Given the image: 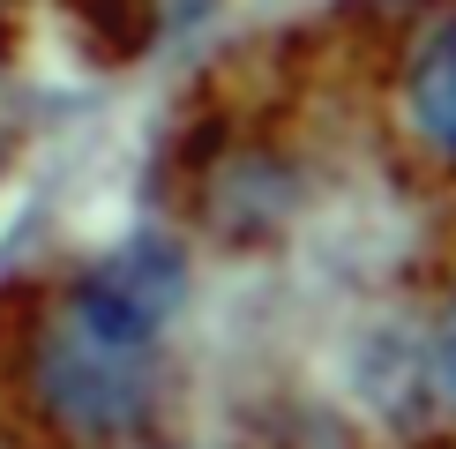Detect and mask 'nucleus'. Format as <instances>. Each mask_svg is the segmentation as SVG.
Returning a JSON list of instances; mask_svg holds the SVG:
<instances>
[{"mask_svg":"<svg viewBox=\"0 0 456 449\" xmlns=\"http://www.w3.org/2000/svg\"><path fill=\"white\" fill-rule=\"evenodd\" d=\"M187 262L173 240L68 262L0 322V427L30 449H158L180 382Z\"/></svg>","mask_w":456,"mask_h":449,"instance_id":"1","label":"nucleus"},{"mask_svg":"<svg viewBox=\"0 0 456 449\" xmlns=\"http://www.w3.org/2000/svg\"><path fill=\"white\" fill-rule=\"evenodd\" d=\"M404 105H411V120H419V135L456 158V15L419 37L411 75H404Z\"/></svg>","mask_w":456,"mask_h":449,"instance_id":"2","label":"nucleus"},{"mask_svg":"<svg viewBox=\"0 0 456 449\" xmlns=\"http://www.w3.org/2000/svg\"><path fill=\"white\" fill-rule=\"evenodd\" d=\"M434 367H442V389L456 397V299H449V314H442V345H434Z\"/></svg>","mask_w":456,"mask_h":449,"instance_id":"3","label":"nucleus"}]
</instances>
